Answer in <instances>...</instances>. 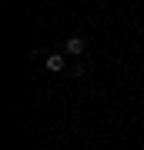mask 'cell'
<instances>
[{
	"label": "cell",
	"mask_w": 144,
	"mask_h": 150,
	"mask_svg": "<svg viewBox=\"0 0 144 150\" xmlns=\"http://www.w3.org/2000/svg\"><path fill=\"white\" fill-rule=\"evenodd\" d=\"M64 50H67L70 57H80V54H84V37H67Z\"/></svg>",
	"instance_id": "obj_1"
},
{
	"label": "cell",
	"mask_w": 144,
	"mask_h": 150,
	"mask_svg": "<svg viewBox=\"0 0 144 150\" xmlns=\"http://www.w3.org/2000/svg\"><path fill=\"white\" fill-rule=\"evenodd\" d=\"M47 70L50 74H60V70H64V54H50L47 57Z\"/></svg>",
	"instance_id": "obj_2"
}]
</instances>
